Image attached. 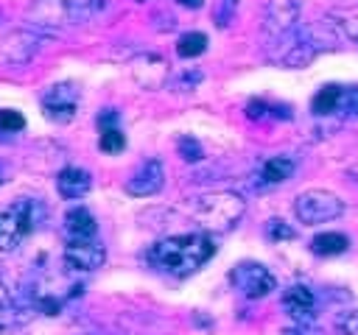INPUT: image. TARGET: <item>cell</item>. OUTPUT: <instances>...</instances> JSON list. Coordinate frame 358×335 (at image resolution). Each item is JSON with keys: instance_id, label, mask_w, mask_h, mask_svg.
Here are the masks:
<instances>
[{"instance_id": "17", "label": "cell", "mask_w": 358, "mask_h": 335, "mask_svg": "<svg viewBox=\"0 0 358 335\" xmlns=\"http://www.w3.org/2000/svg\"><path fill=\"white\" fill-rule=\"evenodd\" d=\"M347 246H350V240H347V234H341V232H322V234H316V237L310 240V251L319 254V257L344 254Z\"/></svg>"}, {"instance_id": "6", "label": "cell", "mask_w": 358, "mask_h": 335, "mask_svg": "<svg viewBox=\"0 0 358 335\" xmlns=\"http://www.w3.org/2000/svg\"><path fill=\"white\" fill-rule=\"evenodd\" d=\"M90 8L70 3V0H36L28 8V20L36 28H62V25H76L87 20Z\"/></svg>"}, {"instance_id": "21", "label": "cell", "mask_w": 358, "mask_h": 335, "mask_svg": "<svg viewBox=\"0 0 358 335\" xmlns=\"http://www.w3.org/2000/svg\"><path fill=\"white\" fill-rule=\"evenodd\" d=\"M98 145H101L103 154H117V151H123L126 137H123V131H120L117 126H115V128H101V140H98Z\"/></svg>"}, {"instance_id": "30", "label": "cell", "mask_w": 358, "mask_h": 335, "mask_svg": "<svg viewBox=\"0 0 358 335\" xmlns=\"http://www.w3.org/2000/svg\"><path fill=\"white\" fill-rule=\"evenodd\" d=\"M282 335H322L316 327H310V324H296L294 329H285Z\"/></svg>"}, {"instance_id": "27", "label": "cell", "mask_w": 358, "mask_h": 335, "mask_svg": "<svg viewBox=\"0 0 358 335\" xmlns=\"http://www.w3.org/2000/svg\"><path fill=\"white\" fill-rule=\"evenodd\" d=\"M341 114L347 117H355L358 114V89H344L341 92V106H338Z\"/></svg>"}, {"instance_id": "11", "label": "cell", "mask_w": 358, "mask_h": 335, "mask_svg": "<svg viewBox=\"0 0 358 335\" xmlns=\"http://www.w3.org/2000/svg\"><path fill=\"white\" fill-rule=\"evenodd\" d=\"M165 184V165L159 159H145L129 179H126V193L129 195H137V198H145V195H154L159 193Z\"/></svg>"}, {"instance_id": "22", "label": "cell", "mask_w": 358, "mask_h": 335, "mask_svg": "<svg viewBox=\"0 0 358 335\" xmlns=\"http://www.w3.org/2000/svg\"><path fill=\"white\" fill-rule=\"evenodd\" d=\"M176 148H179V156H182L185 162H199V159L204 156V151H201V142H199L196 137H190V134L179 137Z\"/></svg>"}, {"instance_id": "13", "label": "cell", "mask_w": 358, "mask_h": 335, "mask_svg": "<svg viewBox=\"0 0 358 335\" xmlns=\"http://www.w3.org/2000/svg\"><path fill=\"white\" fill-rule=\"evenodd\" d=\"M282 307L296 324H313L316 318V296L305 285H291L282 293Z\"/></svg>"}, {"instance_id": "19", "label": "cell", "mask_w": 358, "mask_h": 335, "mask_svg": "<svg viewBox=\"0 0 358 335\" xmlns=\"http://www.w3.org/2000/svg\"><path fill=\"white\" fill-rule=\"evenodd\" d=\"M294 168H296V162H294L291 156H271V159L263 165V170H260V179H263L266 184H280V181L291 179Z\"/></svg>"}, {"instance_id": "16", "label": "cell", "mask_w": 358, "mask_h": 335, "mask_svg": "<svg viewBox=\"0 0 358 335\" xmlns=\"http://www.w3.org/2000/svg\"><path fill=\"white\" fill-rule=\"evenodd\" d=\"M25 321V310L20 307V302L8 293L6 285H0V332L17 329Z\"/></svg>"}, {"instance_id": "23", "label": "cell", "mask_w": 358, "mask_h": 335, "mask_svg": "<svg viewBox=\"0 0 358 335\" xmlns=\"http://www.w3.org/2000/svg\"><path fill=\"white\" fill-rule=\"evenodd\" d=\"M0 128L6 134H17V131L25 128V117L20 112H14V109H0Z\"/></svg>"}, {"instance_id": "32", "label": "cell", "mask_w": 358, "mask_h": 335, "mask_svg": "<svg viewBox=\"0 0 358 335\" xmlns=\"http://www.w3.org/2000/svg\"><path fill=\"white\" fill-rule=\"evenodd\" d=\"M8 137H11V134H6V131H3V128H0V142H6V140H8Z\"/></svg>"}, {"instance_id": "28", "label": "cell", "mask_w": 358, "mask_h": 335, "mask_svg": "<svg viewBox=\"0 0 358 335\" xmlns=\"http://www.w3.org/2000/svg\"><path fill=\"white\" fill-rule=\"evenodd\" d=\"M201 78H204V75H201L199 70H190V73H182V75L176 78V84H173V87H176L179 92H190V89H196V84H199Z\"/></svg>"}, {"instance_id": "9", "label": "cell", "mask_w": 358, "mask_h": 335, "mask_svg": "<svg viewBox=\"0 0 358 335\" xmlns=\"http://www.w3.org/2000/svg\"><path fill=\"white\" fill-rule=\"evenodd\" d=\"M45 45V36L36 31H11L3 42H0V61L6 64H25L31 61Z\"/></svg>"}, {"instance_id": "31", "label": "cell", "mask_w": 358, "mask_h": 335, "mask_svg": "<svg viewBox=\"0 0 358 335\" xmlns=\"http://www.w3.org/2000/svg\"><path fill=\"white\" fill-rule=\"evenodd\" d=\"M179 6H187V8H201V3L204 0H176Z\"/></svg>"}, {"instance_id": "7", "label": "cell", "mask_w": 358, "mask_h": 335, "mask_svg": "<svg viewBox=\"0 0 358 335\" xmlns=\"http://www.w3.org/2000/svg\"><path fill=\"white\" fill-rule=\"evenodd\" d=\"M229 282L249 299H260V296H268L274 288H277V279L274 274L260 265V262H238L229 274Z\"/></svg>"}, {"instance_id": "1", "label": "cell", "mask_w": 358, "mask_h": 335, "mask_svg": "<svg viewBox=\"0 0 358 335\" xmlns=\"http://www.w3.org/2000/svg\"><path fill=\"white\" fill-rule=\"evenodd\" d=\"M215 254V243L204 232H190V234H173L162 237L159 243L151 246L148 262L171 276H190L196 274L210 257Z\"/></svg>"}, {"instance_id": "18", "label": "cell", "mask_w": 358, "mask_h": 335, "mask_svg": "<svg viewBox=\"0 0 358 335\" xmlns=\"http://www.w3.org/2000/svg\"><path fill=\"white\" fill-rule=\"evenodd\" d=\"M341 92H344V87H336V84L322 87V89L313 95V100H310L313 114H336L338 106H341Z\"/></svg>"}, {"instance_id": "14", "label": "cell", "mask_w": 358, "mask_h": 335, "mask_svg": "<svg viewBox=\"0 0 358 335\" xmlns=\"http://www.w3.org/2000/svg\"><path fill=\"white\" fill-rule=\"evenodd\" d=\"M90 187H92V176L84 170V168H64V170H59V176H56V190H59V195L62 198H81V195H87L90 193Z\"/></svg>"}, {"instance_id": "8", "label": "cell", "mask_w": 358, "mask_h": 335, "mask_svg": "<svg viewBox=\"0 0 358 335\" xmlns=\"http://www.w3.org/2000/svg\"><path fill=\"white\" fill-rule=\"evenodd\" d=\"M42 109L53 123H70L78 109V87L76 84H53L42 95Z\"/></svg>"}, {"instance_id": "20", "label": "cell", "mask_w": 358, "mask_h": 335, "mask_svg": "<svg viewBox=\"0 0 358 335\" xmlns=\"http://www.w3.org/2000/svg\"><path fill=\"white\" fill-rule=\"evenodd\" d=\"M204 50H207V36H204L201 31H190V34H185V36L179 39V45H176V53H179L182 59L201 56Z\"/></svg>"}, {"instance_id": "2", "label": "cell", "mask_w": 358, "mask_h": 335, "mask_svg": "<svg viewBox=\"0 0 358 335\" xmlns=\"http://www.w3.org/2000/svg\"><path fill=\"white\" fill-rule=\"evenodd\" d=\"M243 209H246V201L238 193L221 190V193H207V195L193 198L190 215L207 232H227L241 221Z\"/></svg>"}, {"instance_id": "10", "label": "cell", "mask_w": 358, "mask_h": 335, "mask_svg": "<svg viewBox=\"0 0 358 335\" xmlns=\"http://www.w3.org/2000/svg\"><path fill=\"white\" fill-rule=\"evenodd\" d=\"M106 260L103 246L95 237H70L64 246V265L73 271H95Z\"/></svg>"}, {"instance_id": "3", "label": "cell", "mask_w": 358, "mask_h": 335, "mask_svg": "<svg viewBox=\"0 0 358 335\" xmlns=\"http://www.w3.org/2000/svg\"><path fill=\"white\" fill-rule=\"evenodd\" d=\"M45 209L36 198H17L6 209H0V248H17L42 221Z\"/></svg>"}, {"instance_id": "33", "label": "cell", "mask_w": 358, "mask_h": 335, "mask_svg": "<svg viewBox=\"0 0 358 335\" xmlns=\"http://www.w3.org/2000/svg\"><path fill=\"white\" fill-rule=\"evenodd\" d=\"M3 181H6V168L0 165V184H3Z\"/></svg>"}, {"instance_id": "4", "label": "cell", "mask_w": 358, "mask_h": 335, "mask_svg": "<svg viewBox=\"0 0 358 335\" xmlns=\"http://www.w3.org/2000/svg\"><path fill=\"white\" fill-rule=\"evenodd\" d=\"M313 56H316L313 39L299 25H294L285 34L268 39V59L282 64V67H305V64H310Z\"/></svg>"}, {"instance_id": "24", "label": "cell", "mask_w": 358, "mask_h": 335, "mask_svg": "<svg viewBox=\"0 0 358 335\" xmlns=\"http://www.w3.org/2000/svg\"><path fill=\"white\" fill-rule=\"evenodd\" d=\"M235 8H238V0H218L215 3V11H213L215 25L218 28H227L232 22V17H235Z\"/></svg>"}, {"instance_id": "26", "label": "cell", "mask_w": 358, "mask_h": 335, "mask_svg": "<svg viewBox=\"0 0 358 335\" xmlns=\"http://www.w3.org/2000/svg\"><path fill=\"white\" fill-rule=\"evenodd\" d=\"M266 234L271 237V240H294V229L285 223V221H280V218H274V221H268V226H266Z\"/></svg>"}, {"instance_id": "29", "label": "cell", "mask_w": 358, "mask_h": 335, "mask_svg": "<svg viewBox=\"0 0 358 335\" xmlns=\"http://www.w3.org/2000/svg\"><path fill=\"white\" fill-rule=\"evenodd\" d=\"M98 126L101 128H115L117 126V112L115 109H103L101 117H98Z\"/></svg>"}, {"instance_id": "12", "label": "cell", "mask_w": 358, "mask_h": 335, "mask_svg": "<svg viewBox=\"0 0 358 335\" xmlns=\"http://www.w3.org/2000/svg\"><path fill=\"white\" fill-rule=\"evenodd\" d=\"M299 20V0H268L266 11H263V34L280 36L288 28H294Z\"/></svg>"}, {"instance_id": "5", "label": "cell", "mask_w": 358, "mask_h": 335, "mask_svg": "<svg viewBox=\"0 0 358 335\" xmlns=\"http://www.w3.org/2000/svg\"><path fill=\"white\" fill-rule=\"evenodd\" d=\"M294 212L302 223L313 226V223H327V221H336L344 215V201L330 193V190H305L296 195L294 201Z\"/></svg>"}, {"instance_id": "25", "label": "cell", "mask_w": 358, "mask_h": 335, "mask_svg": "<svg viewBox=\"0 0 358 335\" xmlns=\"http://www.w3.org/2000/svg\"><path fill=\"white\" fill-rule=\"evenodd\" d=\"M336 329L338 335H358V310H347L336 315Z\"/></svg>"}, {"instance_id": "15", "label": "cell", "mask_w": 358, "mask_h": 335, "mask_svg": "<svg viewBox=\"0 0 358 335\" xmlns=\"http://www.w3.org/2000/svg\"><path fill=\"white\" fill-rule=\"evenodd\" d=\"M64 229H67L70 237H95L98 223H95V218H92L90 209L76 207V209H70V212L64 215Z\"/></svg>"}]
</instances>
